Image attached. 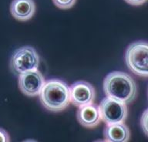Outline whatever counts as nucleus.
I'll use <instances>...</instances> for the list:
<instances>
[{
    "instance_id": "nucleus-1",
    "label": "nucleus",
    "mask_w": 148,
    "mask_h": 142,
    "mask_svg": "<svg viewBox=\"0 0 148 142\" xmlns=\"http://www.w3.org/2000/svg\"><path fill=\"white\" fill-rule=\"evenodd\" d=\"M103 91L106 97L128 104L135 100L137 86L130 75L122 71H113L104 78Z\"/></svg>"
},
{
    "instance_id": "nucleus-2",
    "label": "nucleus",
    "mask_w": 148,
    "mask_h": 142,
    "mask_svg": "<svg viewBox=\"0 0 148 142\" xmlns=\"http://www.w3.org/2000/svg\"><path fill=\"white\" fill-rule=\"evenodd\" d=\"M39 96L42 106L51 112L62 111L70 104L69 86L59 79L45 81Z\"/></svg>"
},
{
    "instance_id": "nucleus-3",
    "label": "nucleus",
    "mask_w": 148,
    "mask_h": 142,
    "mask_svg": "<svg viewBox=\"0 0 148 142\" xmlns=\"http://www.w3.org/2000/svg\"><path fill=\"white\" fill-rule=\"evenodd\" d=\"M127 67L140 77L148 76V45L146 41L132 43L125 53Z\"/></svg>"
},
{
    "instance_id": "nucleus-4",
    "label": "nucleus",
    "mask_w": 148,
    "mask_h": 142,
    "mask_svg": "<svg viewBox=\"0 0 148 142\" xmlns=\"http://www.w3.org/2000/svg\"><path fill=\"white\" fill-rule=\"evenodd\" d=\"M39 56L37 51L30 46L20 47L12 55L9 67L15 75L38 69Z\"/></svg>"
},
{
    "instance_id": "nucleus-5",
    "label": "nucleus",
    "mask_w": 148,
    "mask_h": 142,
    "mask_svg": "<svg viewBox=\"0 0 148 142\" xmlns=\"http://www.w3.org/2000/svg\"><path fill=\"white\" fill-rule=\"evenodd\" d=\"M98 107L101 121L106 124L124 122L128 115L126 104L109 97L103 99Z\"/></svg>"
},
{
    "instance_id": "nucleus-6",
    "label": "nucleus",
    "mask_w": 148,
    "mask_h": 142,
    "mask_svg": "<svg viewBox=\"0 0 148 142\" xmlns=\"http://www.w3.org/2000/svg\"><path fill=\"white\" fill-rule=\"evenodd\" d=\"M70 103L77 107L92 104L96 98V91L87 81H76L69 86Z\"/></svg>"
},
{
    "instance_id": "nucleus-7",
    "label": "nucleus",
    "mask_w": 148,
    "mask_h": 142,
    "mask_svg": "<svg viewBox=\"0 0 148 142\" xmlns=\"http://www.w3.org/2000/svg\"><path fill=\"white\" fill-rule=\"evenodd\" d=\"M45 78L38 69L23 73L18 77V87L28 97L39 95L45 84Z\"/></svg>"
},
{
    "instance_id": "nucleus-8",
    "label": "nucleus",
    "mask_w": 148,
    "mask_h": 142,
    "mask_svg": "<svg viewBox=\"0 0 148 142\" xmlns=\"http://www.w3.org/2000/svg\"><path fill=\"white\" fill-rule=\"evenodd\" d=\"M76 117L81 125L87 128H95L101 121L99 107L93 103L79 107Z\"/></svg>"
},
{
    "instance_id": "nucleus-9",
    "label": "nucleus",
    "mask_w": 148,
    "mask_h": 142,
    "mask_svg": "<svg viewBox=\"0 0 148 142\" xmlns=\"http://www.w3.org/2000/svg\"><path fill=\"white\" fill-rule=\"evenodd\" d=\"M105 141L127 142L130 137V130L123 122L107 123L103 131Z\"/></svg>"
},
{
    "instance_id": "nucleus-10",
    "label": "nucleus",
    "mask_w": 148,
    "mask_h": 142,
    "mask_svg": "<svg viewBox=\"0 0 148 142\" xmlns=\"http://www.w3.org/2000/svg\"><path fill=\"white\" fill-rule=\"evenodd\" d=\"M36 12L33 0H13L10 5L12 16L19 21H28Z\"/></svg>"
},
{
    "instance_id": "nucleus-11",
    "label": "nucleus",
    "mask_w": 148,
    "mask_h": 142,
    "mask_svg": "<svg viewBox=\"0 0 148 142\" xmlns=\"http://www.w3.org/2000/svg\"><path fill=\"white\" fill-rule=\"evenodd\" d=\"M54 5L61 10H68L75 5L76 0H53Z\"/></svg>"
},
{
    "instance_id": "nucleus-12",
    "label": "nucleus",
    "mask_w": 148,
    "mask_h": 142,
    "mask_svg": "<svg viewBox=\"0 0 148 142\" xmlns=\"http://www.w3.org/2000/svg\"><path fill=\"white\" fill-rule=\"evenodd\" d=\"M141 128L146 136H147V110H145L141 117Z\"/></svg>"
},
{
    "instance_id": "nucleus-13",
    "label": "nucleus",
    "mask_w": 148,
    "mask_h": 142,
    "mask_svg": "<svg viewBox=\"0 0 148 142\" xmlns=\"http://www.w3.org/2000/svg\"><path fill=\"white\" fill-rule=\"evenodd\" d=\"M10 141L9 134L3 128H0V142H9Z\"/></svg>"
},
{
    "instance_id": "nucleus-14",
    "label": "nucleus",
    "mask_w": 148,
    "mask_h": 142,
    "mask_svg": "<svg viewBox=\"0 0 148 142\" xmlns=\"http://www.w3.org/2000/svg\"><path fill=\"white\" fill-rule=\"evenodd\" d=\"M124 1L130 5H135V6L143 5V3L147 2V0H124Z\"/></svg>"
}]
</instances>
